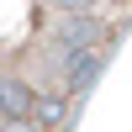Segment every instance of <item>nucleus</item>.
<instances>
[{
	"instance_id": "f257e3e1",
	"label": "nucleus",
	"mask_w": 132,
	"mask_h": 132,
	"mask_svg": "<svg viewBox=\"0 0 132 132\" xmlns=\"http://www.w3.org/2000/svg\"><path fill=\"white\" fill-rule=\"evenodd\" d=\"M127 11L132 0H0V132H58Z\"/></svg>"
}]
</instances>
